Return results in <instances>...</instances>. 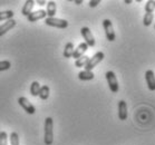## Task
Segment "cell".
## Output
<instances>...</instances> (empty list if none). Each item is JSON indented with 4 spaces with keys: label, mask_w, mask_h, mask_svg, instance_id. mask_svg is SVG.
Wrapping results in <instances>:
<instances>
[{
    "label": "cell",
    "mask_w": 155,
    "mask_h": 145,
    "mask_svg": "<svg viewBox=\"0 0 155 145\" xmlns=\"http://www.w3.org/2000/svg\"><path fill=\"white\" fill-rule=\"evenodd\" d=\"M54 142V120L51 117H47L45 120V135L44 143L46 145H51Z\"/></svg>",
    "instance_id": "cell-1"
},
{
    "label": "cell",
    "mask_w": 155,
    "mask_h": 145,
    "mask_svg": "<svg viewBox=\"0 0 155 145\" xmlns=\"http://www.w3.org/2000/svg\"><path fill=\"white\" fill-rule=\"evenodd\" d=\"M104 58H105V54L103 53V51H97L94 56L89 58L87 65L85 66V71H92L93 69H94V68H95L103 59H104Z\"/></svg>",
    "instance_id": "cell-2"
},
{
    "label": "cell",
    "mask_w": 155,
    "mask_h": 145,
    "mask_svg": "<svg viewBox=\"0 0 155 145\" xmlns=\"http://www.w3.org/2000/svg\"><path fill=\"white\" fill-rule=\"evenodd\" d=\"M106 79H107V83H108V87L110 89L112 93H118L120 91V85H118V81H117V77L115 73L113 71H109L106 73Z\"/></svg>",
    "instance_id": "cell-3"
},
{
    "label": "cell",
    "mask_w": 155,
    "mask_h": 145,
    "mask_svg": "<svg viewBox=\"0 0 155 145\" xmlns=\"http://www.w3.org/2000/svg\"><path fill=\"white\" fill-rule=\"evenodd\" d=\"M45 24L47 26H50V27H55V28H59V29H66L68 27V21L65 20V19H59V18H48L47 17L45 19Z\"/></svg>",
    "instance_id": "cell-4"
},
{
    "label": "cell",
    "mask_w": 155,
    "mask_h": 145,
    "mask_svg": "<svg viewBox=\"0 0 155 145\" xmlns=\"http://www.w3.org/2000/svg\"><path fill=\"white\" fill-rule=\"evenodd\" d=\"M103 27H104V30H105V36L108 41H114L116 39V35H115V31H114V27L113 24L109 19H104L103 20Z\"/></svg>",
    "instance_id": "cell-5"
},
{
    "label": "cell",
    "mask_w": 155,
    "mask_h": 145,
    "mask_svg": "<svg viewBox=\"0 0 155 145\" xmlns=\"http://www.w3.org/2000/svg\"><path fill=\"white\" fill-rule=\"evenodd\" d=\"M81 34L83 36V38L85 40V44L87 45L88 47H94L96 45L95 38L93 36V32L91 31V29L88 27H83L81 29Z\"/></svg>",
    "instance_id": "cell-6"
},
{
    "label": "cell",
    "mask_w": 155,
    "mask_h": 145,
    "mask_svg": "<svg viewBox=\"0 0 155 145\" xmlns=\"http://www.w3.org/2000/svg\"><path fill=\"white\" fill-rule=\"evenodd\" d=\"M18 104H19V105L22 107V110H25L27 114H29V115H34V114L36 113V107L29 102V99H27L26 97H24V96H21V97L18 98Z\"/></svg>",
    "instance_id": "cell-7"
},
{
    "label": "cell",
    "mask_w": 155,
    "mask_h": 145,
    "mask_svg": "<svg viewBox=\"0 0 155 145\" xmlns=\"http://www.w3.org/2000/svg\"><path fill=\"white\" fill-rule=\"evenodd\" d=\"M46 18H47L46 11L42 10V9H39V10L32 11L31 14L27 17V19H28L29 22H36L38 21V20H41V19H46Z\"/></svg>",
    "instance_id": "cell-8"
},
{
    "label": "cell",
    "mask_w": 155,
    "mask_h": 145,
    "mask_svg": "<svg viewBox=\"0 0 155 145\" xmlns=\"http://www.w3.org/2000/svg\"><path fill=\"white\" fill-rule=\"evenodd\" d=\"M145 81L147 84V87L151 92H155V74L152 69H148L145 73Z\"/></svg>",
    "instance_id": "cell-9"
},
{
    "label": "cell",
    "mask_w": 155,
    "mask_h": 145,
    "mask_svg": "<svg viewBox=\"0 0 155 145\" xmlns=\"http://www.w3.org/2000/svg\"><path fill=\"white\" fill-rule=\"evenodd\" d=\"M16 25H17V21H16L15 19H9V20H7L6 22H4L2 25H0V37L6 35L9 30L15 28Z\"/></svg>",
    "instance_id": "cell-10"
},
{
    "label": "cell",
    "mask_w": 155,
    "mask_h": 145,
    "mask_svg": "<svg viewBox=\"0 0 155 145\" xmlns=\"http://www.w3.org/2000/svg\"><path fill=\"white\" fill-rule=\"evenodd\" d=\"M118 117L120 120H126L128 117V112H127V104L125 101H120L118 102Z\"/></svg>",
    "instance_id": "cell-11"
},
{
    "label": "cell",
    "mask_w": 155,
    "mask_h": 145,
    "mask_svg": "<svg viewBox=\"0 0 155 145\" xmlns=\"http://www.w3.org/2000/svg\"><path fill=\"white\" fill-rule=\"evenodd\" d=\"M88 49V46L86 45L85 43H81L79 45H78V47L76 48V49L74 50V54H73V58H75V59H78V58H81V56H84V54L87 51Z\"/></svg>",
    "instance_id": "cell-12"
},
{
    "label": "cell",
    "mask_w": 155,
    "mask_h": 145,
    "mask_svg": "<svg viewBox=\"0 0 155 145\" xmlns=\"http://www.w3.org/2000/svg\"><path fill=\"white\" fill-rule=\"evenodd\" d=\"M34 6H35V1L34 0H27L25 5H24V7H22V9H21V14L24 15L25 17H28L29 15L32 12Z\"/></svg>",
    "instance_id": "cell-13"
},
{
    "label": "cell",
    "mask_w": 155,
    "mask_h": 145,
    "mask_svg": "<svg viewBox=\"0 0 155 145\" xmlns=\"http://www.w3.org/2000/svg\"><path fill=\"white\" fill-rule=\"evenodd\" d=\"M57 12V6L55 1H48L47 4V9H46V14L48 18H54L55 15Z\"/></svg>",
    "instance_id": "cell-14"
},
{
    "label": "cell",
    "mask_w": 155,
    "mask_h": 145,
    "mask_svg": "<svg viewBox=\"0 0 155 145\" xmlns=\"http://www.w3.org/2000/svg\"><path fill=\"white\" fill-rule=\"evenodd\" d=\"M95 77V75L93 71H79V74H78V78L81 79V81H92L94 79Z\"/></svg>",
    "instance_id": "cell-15"
},
{
    "label": "cell",
    "mask_w": 155,
    "mask_h": 145,
    "mask_svg": "<svg viewBox=\"0 0 155 145\" xmlns=\"http://www.w3.org/2000/svg\"><path fill=\"white\" fill-rule=\"evenodd\" d=\"M74 50H75V47H74V44L73 43H67L66 44V46H65V49H64V57L65 58H71L73 56V54H74Z\"/></svg>",
    "instance_id": "cell-16"
},
{
    "label": "cell",
    "mask_w": 155,
    "mask_h": 145,
    "mask_svg": "<svg viewBox=\"0 0 155 145\" xmlns=\"http://www.w3.org/2000/svg\"><path fill=\"white\" fill-rule=\"evenodd\" d=\"M49 94H50V88L47 85H44L40 87L38 96L42 101H46V99H48V97H49Z\"/></svg>",
    "instance_id": "cell-17"
},
{
    "label": "cell",
    "mask_w": 155,
    "mask_h": 145,
    "mask_svg": "<svg viewBox=\"0 0 155 145\" xmlns=\"http://www.w3.org/2000/svg\"><path fill=\"white\" fill-rule=\"evenodd\" d=\"M40 84H39L38 81H35L31 83V85H30V94H31L34 97H36V96L39 95V91H40Z\"/></svg>",
    "instance_id": "cell-18"
},
{
    "label": "cell",
    "mask_w": 155,
    "mask_h": 145,
    "mask_svg": "<svg viewBox=\"0 0 155 145\" xmlns=\"http://www.w3.org/2000/svg\"><path fill=\"white\" fill-rule=\"evenodd\" d=\"M15 12L12 10H5V11H0V21L2 20H9V19H12Z\"/></svg>",
    "instance_id": "cell-19"
},
{
    "label": "cell",
    "mask_w": 155,
    "mask_h": 145,
    "mask_svg": "<svg viewBox=\"0 0 155 145\" xmlns=\"http://www.w3.org/2000/svg\"><path fill=\"white\" fill-rule=\"evenodd\" d=\"M88 60H89V57L86 56V55H84V56H81V58L76 59V61H75V66H76V67H78V68L85 67V66L87 65Z\"/></svg>",
    "instance_id": "cell-20"
},
{
    "label": "cell",
    "mask_w": 155,
    "mask_h": 145,
    "mask_svg": "<svg viewBox=\"0 0 155 145\" xmlns=\"http://www.w3.org/2000/svg\"><path fill=\"white\" fill-rule=\"evenodd\" d=\"M9 140H10V145H20L19 135H18L17 132H12L10 136H9Z\"/></svg>",
    "instance_id": "cell-21"
},
{
    "label": "cell",
    "mask_w": 155,
    "mask_h": 145,
    "mask_svg": "<svg viewBox=\"0 0 155 145\" xmlns=\"http://www.w3.org/2000/svg\"><path fill=\"white\" fill-rule=\"evenodd\" d=\"M153 14H145L144 15V18H143V25L145 27H148V26L152 25V22H153Z\"/></svg>",
    "instance_id": "cell-22"
},
{
    "label": "cell",
    "mask_w": 155,
    "mask_h": 145,
    "mask_svg": "<svg viewBox=\"0 0 155 145\" xmlns=\"http://www.w3.org/2000/svg\"><path fill=\"white\" fill-rule=\"evenodd\" d=\"M155 7H154V1L153 0H148L146 1V5H145V11L146 14H153Z\"/></svg>",
    "instance_id": "cell-23"
},
{
    "label": "cell",
    "mask_w": 155,
    "mask_h": 145,
    "mask_svg": "<svg viewBox=\"0 0 155 145\" xmlns=\"http://www.w3.org/2000/svg\"><path fill=\"white\" fill-rule=\"evenodd\" d=\"M11 67V63L9 60H1L0 61V71H5L10 69Z\"/></svg>",
    "instance_id": "cell-24"
},
{
    "label": "cell",
    "mask_w": 155,
    "mask_h": 145,
    "mask_svg": "<svg viewBox=\"0 0 155 145\" xmlns=\"http://www.w3.org/2000/svg\"><path fill=\"white\" fill-rule=\"evenodd\" d=\"M0 145H8V134L7 132H0Z\"/></svg>",
    "instance_id": "cell-25"
},
{
    "label": "cell",
    "mask_w": 155,
    "mask_h": 145,
    "mask_svg": "<svg viewBox=\"0 0 155 145\" xmlns=\"http://www.w3.org/2000/svg\"><path fill=\"white\" fill-rule=\"evenodd\" d=\"M99 4H101V0H91V1H89V7L95 8V7H97Z\"/></svg>",
    "instance_id": "cell-26"
},
{
    "label": "cell",
    "mask_w": 155,
    "mask_h": 145,
    "mask_svg": "<svg viewBox=\"0 0 155 145\" xmlns=\"http://www.w3.org/2000/svg\"><path fill=\"white\" fill-rule=\"evenodd\" d=\"M36 4L39 5V6H45V5H46V1H45V0H37Z\"/></svg>",
    "instance_id": "cell-27"
},
{
    "label": "cell",
    "mask_w": 155,
    "mask_h": 145,
    "mask_svg": "<svg viewBox=\"0 0 155 145\" xmlns=\"http://www.w3.org/2000/svg\"><path fill=\"white\" fill-rule=\"evenodd\" d=\"M75 4H76V5H81V4H83V0H75Z\"/></svg>",
    "instance_id": "cell-28"
},
{
    "label": "cell",
    "mask_w": 155,
    "mask_h": 145,
    "mask_svg": "<svg viewBox=\"0 0 155 145\" xmlns=\"http://www.w3.org/2000/svg\"><path fill=\"white\" fill-rule=\"evenodd\" d=\"M124 2H125V4H132L133 1H132V0H124Z\"/></svg>",
    "instance_id": "cell-29"
},
{
    "label": "cell",
    "mask_w": 155,
    "mask_h": 145,
    "mask_svg": "<svg viewBox=\"0 0 155 145\" xmlns=\"http://www.w3.org/2000/svg\"><path fill=\"white\" fill-rule=\"evenodd\" d=\"M154 7H155V0H154Z\"/></svg>",
    "instance_id": "cell-30"
},
{
    "label": "cell",
    "mask_w": 155,
    "mask_h": 145,
    "mask_svg": "<svg viewBox=\"0 0 155 145\" xmlns=\"http://www.w3.org/2000/svg\"><path fill=\"white\" fill-rule=\"evenodd\" d=\"M0 132H1V131H0Z\"/></svg>",
    "instance_id": "cell-31"
},
{
    "label": "cell",
    "mask_w": 155,
    "mask_h": 145,
    "mask_svg": "<svg viewBox=\"0 0 155 145\" xmlns=\"http://www.w3.org/2000/svg\"><path fill=\"white\" fill-rule=\"evenodd\" d=\"M154 28H155V27H154Z\"/></svg>",
    "instance_id": "cell-32"
}]
</instances>
